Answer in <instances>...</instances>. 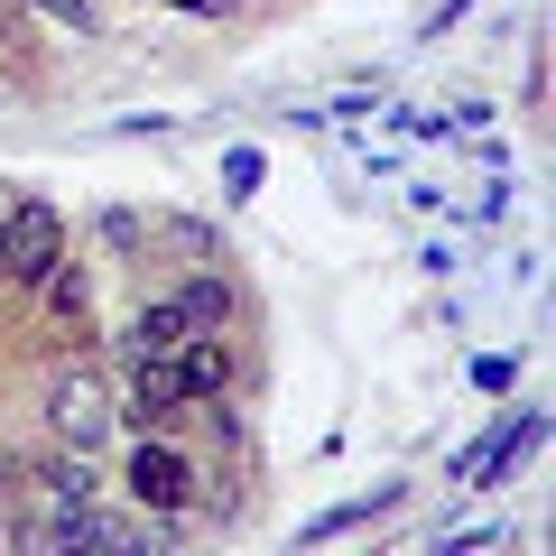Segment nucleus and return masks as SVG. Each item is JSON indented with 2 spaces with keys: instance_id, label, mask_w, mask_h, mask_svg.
I'll return each mask as SVG.
<instances>
[{
  "instance_id": "obj_6",
  "label": "nucleus",
  "mask_w": 556,
  "mask_h": 556,
  "mask_svg": "<svg viewBox=\"0 0 556 556\" xmlns=\"http://www.w3.org/2000/svg\"><path fill=\"white\" fill-rule=\"evenodd\" d=\"M177 306H186V325H223V316H232V288H223V278H195Z\"/></svg>"
},
{
  "instance_id": "obj_1",
  "label": "nucleus",
  "mask_w": 556,
  "mask_h": 556,
  "mask_svg": "<svg viewBox=\"0 0 556 556\" xmlns=\"http://www.w3.org/2000/svg\"><path fill=\"white\" fill-rule=\"evenodd\" d=\"M65 269V223L56 204H20V214H0V278H56Z\"/></svg>"
},
{
  "instance_id": "obj_5",
  "label": "nucleus",
  "mask_w": 556,
  "mask_h": 556,
  "mask_svg": "<svg viewBox=\"0 0 556 556\" xmlns=\"http://www.w3.org/2000/svg\"><path fill=\"white\" fill-rule=\"evenodd\" d=\"M177 371H186V399H214V390H223V343H214V325H195V334L177 343Z\"/></svg>"
},
{
  "instance_id": "obj_4",
  "label": "nucleus",
  "mask_w": 556,
  "mask_h": 556,
  "mask_svg": "<svg viewBox=\"0 0 556 556\" xmlns=\"http://www.w3.org/2000/svg\"><path fill=\"white\" fill-rule=\"evenodd\" d=\"M186 334H195V325H186V306L167 298V306H139V316H130V334H121V353H130V362H139V353H177Z\"/></svg>"
},
{
  "instance_id": "obj_10",
  "label": "nucleus",
  "mask_w": 556,
  "mask_h": 556,
  "mask_svg": "<svg viewBox=\"0 0 556 556\" xmlns=\"http://www.w3.org/2000/svg\"><path fill=\"white\" fill-rule=\"evenodd\" d=\"M167 10H223V0H167Z\"/></svg>"
},
{
  "instance_id": "obj_11",
  "label": "nucleus",
  "mask_w": 556,
  "mask_h": 556,
  "mask_svg": "<svg viewBox=\"0 0 556 556\" xmlns=\"http://www.w3.org/2000/svg\"><path fill=\"white\" fill-rule=\"evenodd\" d=\"M0 538H10V519H0Z\"/></svg>"
},
{
  "instance_id": "obj_8",
  "label": "nucleus",
  "mask_w": 556,
  "mask_h": 556,
  "mask_svg": "<svg viewBox=\"0 0 556 556\" xmlns=\"http://www.w3.org/2000/svg\"><path fill=\"white\" fill-rule=\"evenodd\" d=\"M38 20H56L65 38H93V0H28Z\"/></svg>"
},
{
  "instance_id": "obj_7",
  "label": "nucleus",
  "mask_w": 556,
  "mask_h": 556,
  "mask_svg": "<svg viewBox=\"0 0 556 556\" xmlns=\"http://www.w3.org/2000/svg\"><path fill=\"white\" fill-rule=\"evenodd\" d=\"M38 482H47V501H93V492H102V482L84 473V464H47Z\"/></svg>"
},
{
  "instance_id": "obj_2",
  "label": "nucleus",
  "mask_w": 556,
  "mask_h": 556,
  "mask_svg": "<svg viewBox=\"0 0 556 556\" xmlns=\"http://www.w3.org/2000/svg\"><path fill=\"white\" fill-rule=\"evenodd\" d=\"M47 427H56L65 445H102L112 437V390H102L93 371H65L56 390H47Z\"/></svg>"
},
{
  "instance_id": "obj_3",
  "label": "nucleus",
  "mask_w": 556,
  "mask_h": 556,
  "mask_svg": "<svg viewBox=\"0 0 556 556\" xmlns=\"http://www.w3.org/2000/svg\"><path fill=\"white\" fill-rule=\"evenodd\" d=\"M130 492L159 501V510H177V501L195 492V473H186V455H167V445H139L130 455Z\"/></svg>"
},
{
  "instance_id": "obj_9",
  "label": "nucleus",
  "mask_w": 556,
  "mask_h": 556,
  "mask_svg": "<svg viewBox=\"0 0 556 556\" xmlns=\"http://www.w3.org/2000/svg\"><path fill=\"white\" fill-rule=\"evenodd\" d=\"M0 47H20V0H0Z\"/></svg>"
}]
</instances>
